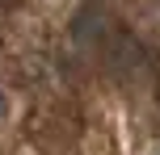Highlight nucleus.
I'll return each mask as SVG.
<instances>
[{"mask_svg":"<svg viewBox=\"0 0 160 155\" xmlns=\"http://www.w3.org/2000/svg\"><path fill=\"white\" fill-rule=\"evenodd\" d=\"M0 113H4V105H0Z\"/></svg>","mask_w":160,"mask_h":155,"instance_id":"nucleus-1","label":"nucleus"}]
</instances>
